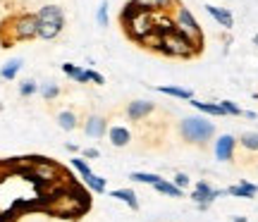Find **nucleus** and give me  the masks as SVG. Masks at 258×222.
<instances>
[{
  "label": "nucleus",
  "mask_w": 258,
  "mask_h": 222,
  "mask_svg": "<svg viewBox=\"0 0 258 222\" xmlns=\"http://www.w3.org/2000/svg\"><path fill=\"white\" fill-rule=\"evenodd\" d=\"M50 194L38 196V208L48 210L55 217L62 220H79L89 208H91V198L86 191H82L77 184L67 186V189H48Z\"/></svg>",
  "instance_id": "f257e3e1"
},
{
  "label": "nucleus",
  "mask_w": 258,
  "mask_h": 222,
  "mask_svg": "<svg viewBox=\"0 0 258 222\" xmlns=\"http://www.w3.org/2000/svg\"><path fill=\"white\" fill-rule=\"evenodd\" d=\"M179 134H182L184 141L201 146V143H206V141H211L215 136V124L208 122L206 117H201V115H194V117H184L179 122Z\"/></svg>",
  "instance_id": "f03ea898"
},
{
  "label": "nucleus",
  "mask_w": 258,
  "mask_h": 222,
  "mask_svg": "<svg viewBox=\"0 0 258 222\" xmlns=\"http://www.w3.org/2000/svg\"><path fill=\"white\" fill-rule=\"evenodd\" d=\"M38 17V38L43 41H53L60 36V31L64 27V15L57 5H43L36 12Z\"/></svg>",
  "instance_id": "7ed1b4c3"
},
{
  "label": "nucleus",
  "mask_w": 258,
  "mask_h": 222,
  "mask_svg": "<svg viewBox=\"0 0 258 222\" xmlns=\"http://www.w3.org/2000/svg\"><path fill=\"white\" fill-rule=\"evenodd\" d=\"M175 29L182 34L184 38H189L194 43V48L201 53L203 50V29H201V24L196 22V17H194L191 12L184 8V5H177L175 8Z\"/></svg>",
  "instance_id": "20e7f679"
},
{
  "label": "nucleus",
  "mask_w": 258,
  "mask_h": 222,
  "mask_svg": "<svg viewBox=\"0 0 258 222\" xmlns=\"http://www.w3.org/2000/svg\"><path fill=\"white\" fill-rule=\"evenodd\" d=\"M158 53L165 57H179V60H191V57L199 55V50L194 48V43L189 38L182 36L179 31L160 36V50Z\"/></svg>",
  "instance_id": "39448f33"
},
{
  "label": "nucleus",
  "mask_w": 258,
  "mask_h": 222,
  "mask_svg": "<svg viewBox=\"0 0 258 222\" xmlns=\"http://www.w3.org/2000/svg\"><path fill=\"white\" fill-rule=\"evenodd\" d=\"M156 17L153 12H148V10H141L139 15L129 19L127 24H122L124 27V34L129 36V41H134V43H141L146 36H151L153 31H156Z\"/></svg>",
  "instance_id": "423d86ee"
},
{
  "label": "nucleus",
  "mask_w": 258,
  "mask_h": 222,
  "mask_svg": "<svg viewBox=\"0 0 258 222\" xmlns=\"http://www.w3.org/2000/svg\"><path fill=\"white\" fill-rule=\"evenodd\" d=\"M38 36V17L34 12H24L10 22V41H31Z\"/></svg>",
  "instance_id": "0eeeda50"
},
{
  "label": "nucleus",
  "mask_w": 258,
  "mask_h": 222,
  "mask_svg": "<svg viewBox=\"0 0 258 222\" xmlns=\"http://www.w3.org/2000/svg\"><path fill=\"white\" fill-rule=\"evenodd\" d=\"M222 194H227V189H213L206 179H201V182H196V186H194L191 201L196 203L199 210H208V208L213 205V201H215V198H220Z\"/></svg>",
  "instance_id": "6e6552de"
},
{
  "label": "nucleus",
  "mask_w": 258,
  "mask_h": 222,
  "mask_svg": "<svg viewBox=\"0 0 258 222\" xmlns=\"http://www.w3.org/2000/svg\"><path fill=\"white\" fill-rule=\"evenodd\" d=\"M239 146V141L234 139L232 134H220L218 141H215V146H213V153H215V160H220V163H232L234 160V151Z\"/></svg>",
  "instance_id": "1a4fd4ad"
},
{
  "label": "nucleus",
  "mask_w": 258,
  "mask_h": 222,
  "mask_svg": "<svg viewBox=\"0 0 258 222\" xmlns=\"http://www.w3.org/2000/svg\"><path fill=\"white\" fill-rule=\"evenodd\" d=\"M84 131H86V136L101 139V136L108 134V120L103 115H91V117H86V122H84Z\"/></svg>",
  "instance_id": "9d476101"
},
{
  "label": "nucleus",
  "mask_w": 258,
  "mask_h": 222,
  "mask_svg": "<svg viewBox=\"0 0 258 222\" xmlns=\"http://www.w3.org/2000/svg\"><path fill=\"white\" fill-rule=\"evenodd\" d=\"M153 110H156V105L151 101H132L127 105V117L132 122H141V120H146Z\"/></svg>",
  "instance_id": "9b49d317"
},
{
  "label": "nucleus",
  "mask_w": 258,
  "mask_h": 222,
  "mask_svg": "<svg viewBox=\"0 0 258 222\" xmlns=\"http://www.w3.org/2000/svg\"><path fill=\"white\" fill-rule=\"evenodd\" d=\"M139 5L148 12H153V15H167L170 10H175L179 3L177 0H137Z\"/></svg>",
  "instance_id": "f8f14e48"
},
{
  "label": "nucleus",
  "mask_w": 258,
  "mask_h": 222,
  "mask_svg": "<svg viewBox=\"0 0 258 222\" xmlns=\"http://www.w3.org/2000/svg\"><path fill=\"white\" fill-rule=\"evenodd\" d=\"M105 136L110 139V143H112L115 148H124L129 141H132V131H129L127 127H122V124H112Z\"/></svg>",
  "instance_id": "ddd939ff"
},
{
  "label": "nucleus",
  "mask_w": 258,
  "mask_h": 222,
  "mask_svg": "<svg viewBox=\"0 0 258 222\" xmlns=\"http://www.w3.org/2000/svg\"><path fill=\"white\" fill-rule=\"evenodd\" d=\"M206 12L211 15L220 27H225V29H232L234 27V17H232V12L230 10H225V8H215V5H206Z\"/></svg>",
  "instance_id": "4468645a"
},
{
  "label": "nucleus",
  "mask_w": 258,
  "mask_h": 222,
  "mask_svg": "<svg viewBox=\"0 0 258 222\" xmlns=\"http://www.w3.org/2000/svg\"><path fill=\"white\" fill-rule=\"evenodd\" d=\"M227 194L237 196V198H256L258 186L251 184V182H246V179H241L239 184H234V186H230V189H227Z\"/></svg>",
  "instance_id": "2eb2a0df"
},
{
  "label": "nucleus",
  "mask_w": 258,
  "mask_h": 222,
  "mask_svg": "<svg viewBox=\"0 0 258 222\" xmlns=\"http://www.w3.org/2000/svg\"><path fill=\"white\" fill-rule=\"evenodd\" d=\"M110 198H117L122 203H127L132 210H139V198H137V191L129 189V186H122V189H115L110 191Z\"/></svg>",
  "instance_id": "dca6fc26"
},
{
  "label": "nucleus",
  "mask_w": 258,
  "mask_h": 222,
  "mask_svg": "<svg viewBox=\"0 0 258 222\" xmlns=\"http://www.w3.org/2000/svg\"><path fill=\"white\" fill-rule=\"evenodd\" d=\"M196 108L199 112H203V115H213V117H225V110L220 108V103H203V101H196V98H191L189 101Z\"/></svg>",
  "instance_id": "f3484780"
},
{
  "label": "nucleus",
  "mask_w": 258,
  "mask_h": 222,
  "mask_svg": "<svg viewBox=\"0 0 258 222\" xmlns=\"http://www.w3.org/2000/svg\"><path fill=\"white\" fill-rule=\"evenodd\" d=\"M158 93H165V96H172V98H179V101H191L194 91L189 89H182V86H156Z\"/></svg>",
  "instance_id": "a211bd4d"
},
{
  "label": "nucleus",
  "mask_w": 258,
  "mask_h": 222,
  "mask_svg": "<svg viewBox=\"0 0 258 222\" xmlns=\"http://www.w3.org/2000/svg\"><path fill=\"white\" fill-rule=\"evenodd\" d=\"M84 184H86V189L91 191V194H103L105 189H108V179H103L101 175H96V172H91V175L84 179Z\"/></svg>",
  "instance_id": "6ab92c4d"
},
{
  "label": "nucleus",
  "mask_w": 258,
  "mask_h": 222,
  "mask_svg": "<svg viewBox=\"0 0 258 222\" xmlns=\"http://www.w3.org/2000/svg\"><path fill=\"white\" fill-rule=\"evenodd\" d=\"M153 189H156L158 194L170 196V198H182V196H184V191H182V189H177V186L172 184V182H167V179H160Z\"/></svg>",
  "instance_id": "aec40b11"
},
{
  "label": "nucleus",
  "mask_w": 258,
  "mask_h": 222,
  "mask_svg": "<svg viewBox=\"0 0 258 222\" xmlns=\"http://www.w3.org/2000/svg\"><path fill=\"white\" fill-rule=\"evenodd\" d=\"M57 124H60V129H64V131H72V129H77V115H74L72 110H62V112H57Z\"/></svg>",
  "instance_id": "412c9836"
},
{
  "label": "nucleus",
  "mask_w": 258,
  "mask_h": 222,
  "mask_svg": "<svg viewBox=\"0 0 258 222\" xmlns=\"http://www.w3.org/2000/svg\"><path fill=\"white\" fill-rule=\"evenodd\" d=\"M237 141H239V146L244 148V151H251V153L258 151V131H244Z\"/></svg>",
  "instance_id": "4be33fe9"
},
{
  "label": "nucleus",
  "mask_w": 258,
  "mask_h": 222,
  "mask_svg": "<svg viewBox=\"0 0 258 222\" xmlns=\"http://www.w3.org/2000/svg\"><path fill=\"white\" fill-rule=\"evenodd\" d=\"M19 69H22V60H19V57H17V60H10V62H5V65H3L0 77H3L5 82H12V79L19 74Z\"/></svg>",
  "instance_id": "5701e85b"
},
{
  "label": "nucleus",
  "mask_w": 258,
  "mask_h": 222,
  "mask_svg": "<svg viewBox=\"0 0 258 222\" xmlns=\"http://www.w3.org/2000/svg\"><path fill=\"white\" fill-rule=\"evenodd\" d=\"M129 179L132 182H139V184H151V186H156L163 177L160 175H153V172H132L129 175Z\"/></svg>",
  "instance_id": "b1692460"
},
{
  "label": "nucleus",
  "mask_w": 258,
  "mask_h": 222,
  "mask_svg": "<svg viewBox=\"0 0 258 222\" xmlns=\"http://www.w3.org/2000/svg\"><path fill=\"white\" fill-rule=\"evenodd\" d=\"M38 93L43 96V101H53V98L60 96V86H57L55 82H46V84L38 86Z\"/></svg>",
  "instance_id": "393cba45"
},
{
  "label": "nucleus",
  "mask_w": 258,
  "mask_h": 222,
  "mask_svg": "<svg viewBox=\"0 0 258 222\" xmlns=\"http://www.w3.org/2000/svg\"><path fill=\"white\" fill-rule=\"evenodd\" d=\"M38 91V84L34 79H24V82L19 84V96L22 98H29V96H34Z\"/></svg>",
  "instance_id": "a878e982"
},
{
  "label": "nucleus",
  "mask_w": 258,
  "mask_h": 222,
  "mask_svg": "<svg viewBox=\"0 0 258 222\" xmlns=\"http://www.w3.org/2000/svg\"><path fill=\"white\" fill-rule=\"evenodd\" d=\"M72 167L79 172V175H82V179H86V177L91 175V165H89L84 158H72Z\"/></svg>",
  "instance_id": "bb28decb"
},
{
  "label": "nucleus",
  "mask_w": 258,
  "mask_h": 222,
  "mask_svg": "<svg viewBox=\"0 0 258 222\" xmlns=\"http://www.w3.org/2000/svg\"><path fill=\"white\" fill-rule=\"evenodd\" d=\"M220 108L225 110V115H232V117H239V115H244V110H241L234 101H220Z\"/></svg>",
  "instance_id": "cd10ccee"
},
{
  "label": "nucleus",
  "mask_w": 258,
  "mask_h": 222,
  "mask_svg": "<svg viewBox=\"0 0 258 222\" xmlns=\"http://www.w3.org/2000/svg\"><path fill=\"white\" fill-rule=\"evenodd\" d=\"M96 22H98V27H108V0H103L101 5H98Z\"/></svg>",
  "instance_id": "c85d7f7f"
},
{
  "label": "nucleus",
  "mask_w": 258,
  "mask_h": 222,
  "mask_svg": "<svg viewBox=\"0 0 258 222\" xmlns=\"http://www.w3.org/2000/svg\"><path fill=\"white\" fill-rule=\"evenodd\" d=\"M189 182H191V179H189V175H186V172H177L175 179H172V184H175L177 189H182V191H186Z\"/></svg>",
  "instance_id": "c756f323"
},
{
  "label": "nucleus",
  "mask_w": 258,
  "mask_h": 222,
  "mask_svg": "<svg viewBox=\"0 0 258 222\" xmlns=\"http://www.w3.org/2000/svg\"><path fill=\"white\" fill-rule=\"evenodd\" d=\"M86 74H89V82H93L96 86H103V84H105V77H103L101 72H96V69H86Z\"/></svg>",
  "instance_id": "7c9ffc66"
},
{
  "label": "nucleus",
  "mask_w": 258,
  "mask_h": 222,
  "mask_svg": "<svg viewBox=\"0 0 258 222\" xmlns=\"http://www.w3.org/2000/svg\"><path fill=\"white\" fill-rule=\"evenodd\" d=\"M62 72L67 74V77H72V79H74L77 74L82 72V67H79V65H72V62H64V65H62Z\"/></svg>",
  "instance_id": "2f4dec72"
},
{
  "label": "nucleus",
  "mask_w": 258,
  "mask_h": 222,
  "mask_svg": "<svg viewBox=\"0 0 258 222\" xmlns=\"http://www.w3.org/2000/svg\"><path fill=\"white\" fill-rule=\"evenodd\" d=\"M82 158L84 160H96V158H101V151H98V148H84Z\"/></svg>",
  "instance_id": "473e14b6"
},
{
  "label": "nucleus",
  "mask_w": 258,
  "mask_h": 222,
  "mask_svg": "<svg viewBox=\"0 0 258 222\" xmlns=\"http://www.w3.org/2000/svg\"><path fill=\"white\" fill-rule=\"evenodd\" d=\"M74 82H77V84H86V82H89V74H86V69H82V72L77 74V77H74Z\"/></svg>",
  "instance_id": "72a5a7b5"
},
{
  "label": "nucleus",
  "mask_w": 258,
  "mask_h": 222,
  "mask_svg": "<svg viewBox=\"0 0 258 222\" xmlns=\"http://www.w3.org/2000/svg\"><path fill=\"white\" fill-rule=\"evenodd\" d=\"M244 117H246V120H256L258 115H256L253 110H244Z\"/></svg>",
  "instance_id": "f704fd0d"
},
{
  "label": "nucleus",
  "mask_w": 258,
  "mask_h": 222,
  "mask_svg": "<svg viewBox=\"0 0 258 222\" xmlns=\"http://www.w3.org/2000/svg\"><path fill=\"white\" fill-rule=\"evenodd\" d=\"M64 148H67V151H72V153H77V151H79V146H74V143H64Z\"/></svg>",
  "instance_id": "c9c22d12"
},
{
  "label": "nucleus",
  "mask_w": 258,
  "mask_h": 222,
  "mask_svg": "<svg viewBox=\"0 0 258 222\" xmlns=\"http://www.w3.org/2000/svg\"><path fill=\"white\" fill-rule=\"evenodd\" d=\"M232 222H249V220H246L244 215H234V217H232Z\"/></svg>",
  "instance_id": "e433bc0d"
},
{
  "label": "nucleus",
  "mask_w": 258,
  "mask_h": 222,
  "mask_svg": "<svg viewBox=\"0 0 258 222\" xmlns=\"http://www.w3.org/2000/svg\"><path fill=\"white\" fill-rule=\"evenodd\" d=\"M253 46L258 48V34H256V36H253Z\"/></svg>",
  "instance_id": "4c0bfd02"
},
{
  "label": "nucleus",
  "mask_w": 258,
  "mask_h": 222,
  "mask_svg": "<svg viewBox=\"0 0 258 222\" xmlns=\"http://www.w3.org/2000/svg\"><path fill=\"white\" fill-rule=\"evenodd\" d=\"M0 167H3V163H0Z\"/></svg>",
  "instance_id": "58836bf2"
}]
</instances>
